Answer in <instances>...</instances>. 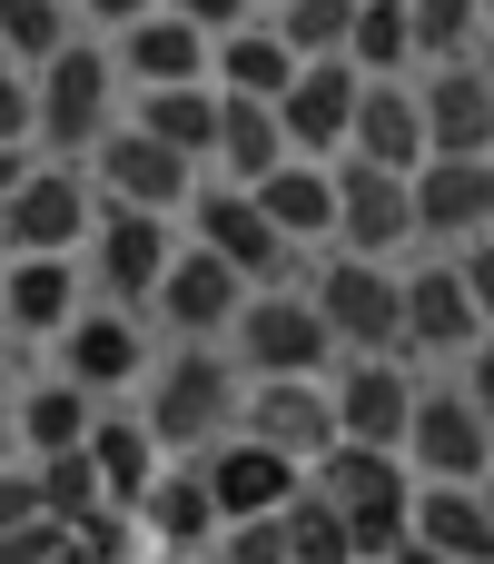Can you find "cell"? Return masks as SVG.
Masks as SVG:
<instances>
[{"mask_svg":"<svg viewBox=\"0 0 494 564\" xmlns=\"http://www.w3.org/2000/svg\"><path fill=\"white\" fill-rule=\"evenodd\" d=\"M307 486L347 516V535H356V564H386L406 545V506H416V476H406V456H376V446H327L317 466H307Z\"/></svg>","mask_w":494,"mask_h":564,"instance_id":"1","label":"cell"},{"mask_svg":"<svg viewBox=\"0 0 494 564\" xmlns=\"http://www.w3.org/2000/svg\"><path fill=\"white\" fill-rule=\"evenodd\" d=\"M109 109H119V59H109V50L69 40L59 59L30 69V139H40L50 159L99 149V139H109Z\"/></svg>","mask_w":494,"mask_h":564,"instance_id":"2","label":"cell"},{"mask_svg":"<svg viewBox=\"0 0 494 564\" xmlns=\"http://www.w3.org/2000/svg\"><path fill=\"white\" fill-rule=\"evenodd\" d=\"M228 416H238V377H228L218 347H178L168 367H149V406H139V426H149L158 446L208 456V446L228 436Z\"/></svg>","mask_w":494,"mask_h":564,"instance_id":"3","label":"cell"},{"mask_svg":"<svg viewBox=\"0 0 494 564\" xmlns=\"http://www.w3.org/2000/svg\"><path fill=\"white\" fill-rule=\"evenodd\" d=\"M307 307H317V327H327L347 357H396V347H406V278L376 268V258H337V268H317Z\"/></svg>","mask_w":494,"mask_h":564,"instance_id":"4","label":"cell"},{"mask_svg":"<svg viewBox=\"0 0 494 564\" xmlns=\"http://www.w3.org/2000/svg\"><path fill=\"white\" fill-rule=\"evenodd\" d=\"M99 228V188L69 159H30V178L0 198V248L10 258H69Z\"/></svg>","mask_w":494,"mask_h":564,"instance_id":"5","label":"cell"},{"mask_svg":"<svg viewBox=\"0 0 494 564\" xmlns=\"http://www.w3.org/2000/svg\"><path fill=\"white\" fill-rule=\"evenodd\" d=\"M406 476L416 486H485L494 476V426L465 406V387H416V416H406Z\"/></svg>","mask_w":494,"mask_h":564,"instance_id":"6","label":"cell"},{"mask_svg":"<svg viewBox=\"0 0 494 564\" xmlns=\"http://www.w3.org/2000/svg\"><path fill=\"white\" fill-rule=\"evenodd\" d=\"M89 188H99V208H139V218H178V208L198 198V159L158 149L149 129H109V139L89 149Z\"/></svg>","mask_w":494,"mask_h":564,"instance_id":"7","label":"cell"},{"mask_svg":"<svg viewBox=\"0 0 494 564\" xmlns=\"http://www.w3.org/2000/svg\"><path fill=\"white\" fill-rule=\"evenodd\" d=\"M228 347H238L248 387H257V377H327V357H337V337L317 327V307H307L297 288L248 297V307H238V327H228Z\"/></svg>","mask_w":494,"mask_h":564,"instance_id":"8","label":"cell"},{"mask_svg":"<svg viewBox=\"0 0 494 564\" xmlns=\"http://www.w3.org/2000/svg\"><path fill=\"white\" fill-rule=\"evenodd\" d=\"M188 228H198L188 248H208V258H218V268H238L248 288H277V278H287V258H297V248L257 218V198H248V188H228V178H208V188L188 198Z\"/></svg>","mask_w":494,"mask_h":564,"instance_id":"9","label":"cell"},{"mask_svg":"<svg viewBox=\"0 0 494 564\" xmlns=\"http://www.w3.org/2000/svg\"><path fill=\"white\" fill-rule=\"evenodd\" d=\"M327 406H337V446H376L396 456L406 446V416H416V377L396 357H347L327 377Z\"/></svg>","mask_w":494,"mask_h":564,"instance_id":"10","label":"cell"},{"mask_svg":"<svg viewBox=\"0 0 494 564\" xmlns=\"http://www.w3.org/2000/svg\"><path fill=\"white\" fill-rule=\"evenodd\" d=\"M198 476H208V506H218V525L277 516V506L307 486V466H297V456H277V446H257V436H218V446L198 456Z\"/></svg>","mask_w":494,"mask_h":564,"instance_id":"11","label":"cell"},{"mask_svg":"<svg viewBox=\"0 0 494 564\" xmlns=\"http://www.w3.org/2000/svg\"><path fill=\"white\" fill-rule=\"evenodd\" d=\"M416 119H426V159H494V79L475 59H436Z\"/></svg>","mask_w":494,"mask_h":564,"instance_id":"12","label":"cell"},{"mask_svg":"<svg viewBox=\"0 0 494 564\" xmlns=\"http://www.w3.org/2000/svg\"><path fill=\"white\" fill-rule=\"evenodd\" d=\"M356 69L347 59H297L277 119H287V159H347V129H356Z\"/></svg>","mask_w":494,"mask_h":564,"instance_id":"13","label":"cell"},{"mask_svg":"<svg viewBox=\"0 0 494 564\" xmlns=\"http://www.w3.org/2000/svg\"><path fill=\"white\" fill-rule=\"evenodd\" d=\"M337 238H347V258L396 268V248L416 238V198H406V178H386V169H366V159H337Z\"/></svg>","mask_w":494,"mask_h":564,"instance_id":"14","label":"cell"},{"mask_svg":"<svg viewBox=\"0 0 494 564\" xmlns=\"http://www.w3.org/2000/svg\"><path fill=\"white\" fill-rule=\"evenodd\" d=\"M50 347H59V377H69V387H89V397H109V387H139V377H149V337H139V317H129V307H79Z\"/></svg>","mask_w":494,"mask_h":564,"instance_id":"15","label":"cell"},{"mask_svg":"<svg viewBox=\"0 0 494 564\" xmlns=\"http://www.w3.org/2000/svg\"><path fill=\"white\" fill-rule=\"evenodd\" d=\"M238 436H257V446L297 456V466H317V456L337 446L327 377H257V387H248V426H238Z\"/></svg>","mask_w":494,"mask_h":564,"instance_id":"16","label":"cell"},{"mask_svg":"<svg viewBox=\"0 0 494 564\" xmlns=\"http://www.w3.org/2000/svg\"><path fill=\"white\" fill-rule=\"evenodd\" d=\"M238 307H248V278H238V268H218L208 248H178V258H168V278H158V317H168L188 347H218V337L238 327Z\"/></svg>","mask_w":494,"mask_h":564,"instance_id":"17","label":"cell"},{"mask_svg":"<svg viewBox=\"0 0 494 564\" xmlns=\"http://www.w3.org/2000/svg\"><path fill=\"white\" fill-rule=\"evenodd\" d=\"M406 198H416V238H485L494 218V159H426L416 178H406Z\"/></svg>","mask_w":494,"mask_h":564,"instance_id":"18","label":"cell"},{"mask_svg":"<svg viewBox=\"0 0 494 564\" xmlns=\"http://www.w3.org/2000/svg\"><path fill=\"white\" fill-rule=\"evenodd\" d=\"M347 159H366V169H386V178H416V169H426V119H416V89H406V79H366V89H356Z\"/></svg>","mask_w":494,"mask_h":564,"instance_id":"19","label":"cell"},{"mask_svg":"<svg viewBox=\"0 0 494 564\" xmlns=\"http://www.w3.org/2000/svg\"><path fill=\"white\" fill-rule=\"evenodd\" d=\"M99 297L119 307V297H158V278H168V258H178V238H168V218H139V208H99Z\"/></svg>","mask_w":494,"mask_h":564,"instance_id":"20","label":"cell"},{"mask_svg":"<svg viewBox=\"0 0 494 564\" xmlns=\"http://www.w3.org/2000/svg\"><path fill=\"white\" fill-rule=\"evenodd\" d=\"M119 79H139V89H198L208 79V30H188L178 10H149V20H129L119 30Z\"/></svg>","mask_w":494,"mask_h":564,"instance_id":"21","label":"cell"},{"mask_svg":"<svg viewBox=\"0 0 494 564\" xmlns=\"http://www.w3.org/2000/svg\"><path fill=\"white\" fill-rule=\"evenodd\" d=\"M248 198H257V218H267L287 248L337 238V159H287V169H267Z\"/></svg>","mask_w":494,"mask_h":564,"instance_id":"22","label":"cell"},{"mask_svg":"<svg viewBox=\"0 0 494 564\" xmlns=\"http://www.w3.org/2000/svg\"><path fill=\"white\" fill-rule=\"evenodd\" d=\"M208 169H218L228 188H257L267 169H287V119H277V99H228V89H218V139H208Z\"/></svg>","mask_w":494,"mask_h":564,"instance_id":"23","label":"cell"},{"mask_svg":"<svg viewBox=\"0 0 494 564\" xmlns=\"http://www.w3.org/2000/svg\"><path fill=\"white\" fill-rule=\"evenodd\" d=\"M475 337H485V317H475L455 258H446V268H416V278H406V347H416V357H465Z\"/></svg>","mask_w":494,"mask_h":564,"instance_id":"24","label":"cell"},{"mask_svg":"<svg viewBox=\"0 0 494 564\" xmlns=\"http://www.w3.org/2000/svg\"><path fill=\"white\" fill-rule=\"evenodd\" d=\"M406 545H426V555L446 564H494V516L475 486H416V506H406Z\"/></svg>","mask_w":494,"mask_h":564,"instance_id":"25","label":"cell"},{"mask_svg":"<svg viewBox=\"0 0 494 564\" xmlns=\"http://www.w3.org/2000/svg\"><path fill=\"white\" fill-rule=\"evenodd\" d=\"M129 516H139V535H158L168 555H208V545H218V506H208V476H198V466H158Z\"/></svg>","mask_w":494,"mask_h":564,"instance_id":"26","label":"cell"},{"mask_svg":"<svg viewBox=\"0 0 494 564\" xmlns=\"http://www.w3.org/2000/svg\"><path fill=\"white\" fill-rule=\"evenodd\" d=\"M287 79H297V50L267 20H238L228 40H208V89H228V99H287Z\"/></svg>","mask_w":494,"mask_h":564,"instance_id":"27","label":"cell"},{"mask_svg":"<svg viewBox=\"0 0 494 564\" xmlns=\"http://www.w3.org/2000/svg\"><path fill=\"white\" fill-rule=\"evenodd\" d=\"M79 317V268L69 258H10L0 278V327L10 337H59Z\"/></svg>","mask_w":494,"mask_h":564,"instance_id":"28","label":"cell"},{"mask_svg":"<svg viewBox=\"0 0 494 564\" xmlns=\"http://www.w3.org/2000/svg\"><path fill=\"white\" fill-rule=\"evenodd\" d=\"M89 416H99V406H89V387L40 377V387H20V397H10V446H20L30 466H40V456H69V446L89 436Z\"/></svg>","mask_w":494,"mask_h":564,"instance_id":"29","label":"cell"},{"mask_svg":"<svg viewBox=\"0 0 494 564\" xmlns=\"http://www.w3.org/2000/svg\"><path fill=\"white\" fill-rule=\"evenodd\" d=\"M79 456H89V476H99V496H109V506H139V496H149V476H158V436H149L139 416H89Z\"/></svg>","mask_w":494,"mask_h":564,"instance_id":"30","label":"cell"},{"mask_svg":"<svg viewBox=\"0 0 494 564\" xmlns=\"http://www.w3.org/2000/svg\"><path fill=\"white\" fill-rule=\"evenodd\" d=\"M347 69H356V79H406V69H416L406 0H356V20H347Z\"/></svg>","mask_w":494,"mask_h":564,"instance_id":"31","label":"cell"},{"mask_svg":"<svg viewBox=\"0 0 494 564\" xmlns=\"http://www.w3.org/2000/svg\"><path fill=\"white\" fill-rule=\"evenodd\" d=\"M139 129L158 139V149H178V159H208V139H218V89L198 79V89H139Z\"/></svg>","mask_w":494,"mask_h":564,"instance_id":"32","label":"cell"},{"mask_svg":"<svg viewBox=\"0 0 494 564\" xmlns=\"http://www.w3.org/2000/svg\"><path fill=\"white\" fill-rule=\"evenodd\" d=\"M277 525H287V564H356V535H347V516H337L317 486H297V496L277 506Z\"/></svg>","mask_w":494,"mask_h":564,"instance_id":"33","label":"cell"},{"mask_svg":"<svg viewBox=\"0 0 494 564\" xmlns=\"http://www.w3.org/2000/svg\"><path fill=\"white\" fill-rule=\"evenodd\" d=\"M69 50V0H0V59L10 69H40Z\"/></svg>","mask_w":494,"mask_h":564,"instance_id":"34","label":"cell"},{"mask_svg":"<svg viewBox=\"0 0 494 564\" xmlns=\"http://www.w3.org/2000/svg\"><path fill=\"white\" fill-rule=\"evenodd\" d=\"M347 20H356V0H277V40L297 50V59H347Z\"/></svg>","mask_w":494,"mask_h":564,"instance_id":"35","label":"cell"},{"mask_svg":"<svg viewBox=\"0 0 494 564\" xmlns=\"http://www.w3.org/2000/svg\"><path fill=\"white\" fill-rule=\"evenodd\" d=\"M406 30H416V59H465V40L485 30L475 0H406Z\"/></svg>","mask_w":494,"mask_h":564,"instance_id":"36","label":"cell"},{"mask_svg":"<svg viewBox=\"0 0 494 564\" xmlns=\"http://www.w3.org/2000/svg\"><path fill=\"white\" fill-rule=\"evenodd\" d=\"M30 476H40V516H59V525H79V516H89V506H109V496H99V476H89V456H79V446H69V456H40V466H30Z\"/></svg>","mask_w":494,"mask_h":564,"instance_id":"37","label":"cell"},{"mask_svg":"<svg viewBox=\"0 0 494 564\" xmlns=\"http://www.w3.org/2000/svg\"><path fill=\"white\" fill-rule=\"evenodd\" d=\"M69 545L99 555V564H139V516H129V506H89V516L69 525Z\"/></svg>","mask_w":494,"mask_h":564,"instance_id":"38","label":"cell"},{"mask_svg":"<svg viewBox=\"0 0 494 564\" xmlns=\"http://www.w3.org/2000/svg\"><path fill=\"white\" fill-rule=\"evenodd\" d=\"M208 564H287V525L277 516H248V525H218Z\"/></svg>","mask_w":494,"mask_h":564,"instance_id":"39","label":"cell"},{"mask_svg":"<svg viewBox=\"0 0 494 564\" xmlns=\"http://www.w3.org/2000/svg\"><path fill=\"white\" fill-rule=\"evenodd\" d=\"M59 545H69V525H59V516H30V525L0 535V564H50Z\"/></svg>","mask_w":494,"mask_h":564,"instance_id":"40","label":"cell"},{"mask_svg":"<svg viewBox=\"0 0 494 564\" xmlns=\"http://www.w3.org/2000/svg\"><path fill=\"white\" fill-rule=\"evenodd\" d=\"M455 278H465V297H475V317H485V337H494V238L455 248Z\"/></svg>","mask_w":494,"mask_h":564,"instance_id":"41","label":"cell"},{"mask_svg":"<svg viewBox=\"0 0 494 564\" xmlns=\"http://www.w3.org/2000/svg\"><path fill=\"white\" fill-rule=\"evenodd\" d=\"M0 149H30V69L0 59Z\"/></svg>","mask_w":494,"mask_h":564,"instance_id":"42","label":"cell"},{"mask_svg":"<svg viewBox=\"0 0 494 564\" xmlns=\"http://www.w3.org/2000/svg\"><path fill=\"white\" fill-rule=\"evenodd\" d=\"M30 516H40V476H30V466H0V535L30 525Z\"/></svg>","mask_w":494,"mask_h":564,"instance_id":"43","label":"cell"},{"mask_svg":"<svg viewBox=\"0 0 494 564\" xmlns=\"http://www.w3.org/2000/svg\"><path fill=\"white\" fill-rule=\"evenodd\" d=\"M158 10H178L188 30H208V40H228L238 20H248V0H158Z\"/></svg>","mask_w":494,"mask_h":564,"instance_id":"44","label":"cell"},{"mask_svg":"<svg viewBox=\"0 0 494 564\" xmlns=\"http://www.w3.org/2000/svg\"><path fill=\"white\" fill-rule=\"evenodd\" d=\"M465 406L494 426V337H475V347H465Z\"/></svg>","mask_w":494,"mask_h":564,"instance_id":"45","label":"cell"},{"mask_svg":"<svg viewBox=\"0 0 494 564\" xmlns=\"http://www.w3.org/2000/svg\"><path fill=\"white\" fill-rule=\"evenodd\" d=\"M79 10H89V20H99V30H129V20H149V10H158V0H79Z\"/></svg>","mask_w":494,"mask_h":564,"instance_id":"46","label":"cell"},{"mask_svg":"<svg viewBox=\"0 0 494 564\" xmlns=\"http://www.w3.org/2000/svg\"><path fill=\"white\" fill-rule=\"evenodd\" d=\"M20 178H30V149H0V198H10Z\"/></svg>","mask_w":494,"mask_h":564,"instance_id":"47","label":"cell"},{"mask_svg":"<svg viewBox=\"0 0 494 564\" xmlns=\"http://www.w3.org/2000/svg\"><path fill=\"white\" fill-rule=\"evenodd\" d=\"M386 564H446V555H426V545H396V555H386Z\"/></svg>","mask_w":494,"mask_h":564,"instance_id":"48","label":"cell"},{"mask_svg":"<svg viewBox=\"0 0 494 564\" xmlns=\"http://www.w3.org/2000/svg\"><path fill=\"white\" fill-rule=\"evenodd\" d=\"M10 456H20V446H10V397H0V466H10Z\"/></svg>","mask_w":494,"mask_h":564,"instance_id":"49","label":"cell"},{"mask_svg":"<svg viewBox=\"0 0 494 564\" xmlns=\"http://www.w3.org/2000/svg\"><path fill=\"white\" fill-rule=\"evenodd\" d=\"M0 397H10V327H0Z\"/></svg>","mask_w":494,"mask_h":564,"instance_id":"50","label":"cell"},{"mask_svg":"<svg viewBox=\"0 0 494 564\" xmlns=\"http://www.w3.org/2000/svg\"><path fill=\"white\" fill-rule=\"evenodd\" d=\"M50 564H99V555H79V545H59V555H50Z\"/></svg>","mask_w":494,"mask_h":564,"instance_id":"51","label":"cell"},{"mask_svg":"<svg viewBox=\"0 0 494 564\" xmlns=\"http://www.w3.org/2000/svg\"><path fill=\"white\" fill-rule=\"evenodd\" d=\"M475 496H485V516H494V476H485V486H475Z\"/></svg>","mask_w":494,"mask_h":564,"instance_id":"52","label":"cell"},{"mask_svg":"<svg viewBox=\"0 0 494 564\" xmlns=\"http://www.w3.org/2000/svg\"><path fill=\"white\" fill-rule=\"evenodd\" d=\"M475 10H485V30H494V0H475Z\"/></svg>","mask_w":494,"mask_h":564,"instance_id":"53","label":"cell"},{"mask_svg":"<svg viewBox=\"0 0 494 564\" xmlns=\"http://www.w3.org/2000/svg\"><path fill=\"white\" fill-rule=\"evenodd\" d=\"M0 278H10V248H0Z\"/></svg>","mask_w":494,"mask_h":564,"instance_id":"54","label":"cell"},{"mask_svg":"<svg viewBox=\"0 0 494 564\" xmlns=\"http://www.w3.org/2000/svg\"><path fill=\"white\" fill-rule=\"evenodd\" d=\"M485 238H494V218H485Z\"/></svg>","mask_w":494,"mask_h":564,"instance_id":"55","label":"cell"}]
</instances>
